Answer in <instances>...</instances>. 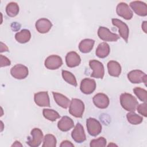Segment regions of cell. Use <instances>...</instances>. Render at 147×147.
Here are the masks:
<instances>
[{
	"mask_svg": "<svg viewBox=\"0 0 147 147\" xmlns=\"http://www.w3.org/2000/svg\"><path fill=\"white\" fill-rule=\"evenodd\" d=\"M120 103L122 108L128 111H134L138 105L137 99L131 94L127 92L121 95Z\"/></svg>",
	"mask_w": 147,
	"mask_h": 147,
	"instance_id": "6da1fadb",
	"label": "cell"
},
{
	"mask_svg": "<svg viewBox=\"0 0 147 147\" xmlns=\"http://www.w3.org/2000/svg\"><path fill=\"white\" fill-rule=\"evenodd\" d=\"M84 111L83 102L78 98H72L69 106V113L76 118H82Z\"/></svg>",
	"mask_w": 147,
	"mask_h": 147,
	"instance_id": "7a4b0ae2",
	"label": "cell"
},
{
	"mask_svg": "<svg viewBox=\"0 0 147 147\" xmlns=\"http://www.w3.org/2000/svg\"><path fill=\"white\" fill-rule=\"evenodd\" d=\"M128 80L132 83L137 84L144 83L146 86L147 76L143 71L139 69H134L130 71L127 74Z\"/></svg>",
	"mask_w": 147,
	"mask_h": 147,
	"instance_id": "3957f363",
	"label": "cell"
},
{
	"mask_svg": "<svg viewBox=\"0 0 147 147\" xmlns=\"http://www.w3.org/2000/svg\"><path fill=\"white\" fill-rule=\"evenodd\" d=\"M32 137H28L27 144L31 147H37L40 146L44 138L43 133L39 128H34L31 131Z\"/></svg>",
	"mask_w": 147,
	"mask_h": 147,
	"instance_id": "277c9868",
	"label": "cell"
},
{
	"mask_svg": "<svg viewBox=\"0 0 147 147\" xmlns=\"http://www.w3.org/2000/svg\"><path fill=\"white\" fill-rule=\"evenodd\" d=\"M86 126L88 134L91 136H96L102 131V125L95 118H87L86 120Z\"/></svg>",
	"mask_w": 147,
	"mask_h": 147,
	"instance_id": "5b68a950",
	"label": "cell"
},
{
	"mask_svg": "<svg viewBox=\"0 0 147 147\" xmlns=\"http://www.w3.org/2000/svg\"><path fill=\"white\" fill-rule=\"evenodd\" d=\"M89 65L93 72L91 77L97 79H103L105 75V69L103 64L96 60H91L89 61Z\"/></svg>",
	"mask_w": 147,
	"mask_h": 147,
	"instance_id": "8992f818",
	"label": "cell"
},
{
	"mask_svg": "<svg viewBox=\"0 0 147 147\" xmlns=\"http://www.w3.org/2000/svg\"><path fill=\"white\" fill-rule=\"evenodd\" d=\"M11 75L16 79H24L29 74V70L25 65L18 64L13 66L10 69Z\"/></svg>",
	"mask_w": 147,
	"mask_h": 147,
	"instance_id": "52a82bcc",
	"label": "cell"
},
{
	"mask_svg": "<svg viewBox=\"0 0 147 147\" xmlns=\"http://www.w3.org/2000/svg\"><path fill=\"white\" fill-rule=\"evenodd\" d=\"M98 36L100 39L105 41H116L119 38V36L112 33L107 28L100 26L98 30Z\"/></svg>",
	"mask_w": 147,
	"mask_h": 147,
	"instance_id": "ba28073f",
	"label": "cell"
},
{
	"mask_svg": "<svg viewBox=\"0 0 147 147\" xmlns=\"http://www.w3.org/2000/svg\"><path fill=\"white\" fill-rule=\"evenodd\" d=\"M111 21L113 25L118 28L120 36L125 40L126 42H127L129 34V29L127 24L121 20L117 18H113Z\"/></svg>",
	"mask_w": 147,
	"mask_h": 147,
	"instance_id": "9c48e42d",
	"label": "cell"
},
{
	"mask_svg": "<svg viewBox=\"0 0 147 147\" xmlns=\"http://www.w3.org/2000/svg\"><path fill=\"white\" fill-rule=\"evenodd\" d=\"M63 64V60L61 57L58 55H52L49 56L44 61L45 67L51 70L57 69Z\"/></svg>",
	"mask_w": 147,
	"mask_h": 147,
	"instance_id": "30bf717a",
	"label": "cell"
},
{
	"mask_svg": "<svg viewBox=\"0 0 147 147\" xmlns=\"http://www.w3.org/2000/svg\"><path fill=\"white\" fill-rule=\"evenodd\" d=\"M117 14L126 20L132 18L133 13L129 5L125 2L119 3L116 7Z\"/></svg>",
	"mask_w": 147,
	"mask_h": 147,
	"instance_id": "8fae6325",
	"label": "cell"
},
{
	"mask_svg": "<svg viewBox=\"0 0 147 147\" xmlns=\"http://www.w3.org/2000/svg\"><path fill=\"white\" fill-rule=\"evenodd\" d=\"M96 88V82L95 80L90 78L83 79L80 86V91L84 94H92Z\"/></svg>",
	"mask_w": 147,
	"mask_h": 147,
	"instance_id": "7c38bea8",
	"label": "cell"
},
{
	"mask_svg": "<svg viewBox=\"0 0 147 147\" xmlns=\"http://www.w3.org/2000/svg\"><path fill=\"white\" fill-rule=\"evenodd\" d=\"M34 100L40 107H49L50 100L47 91H40L34 94Z\"/></svg>",
	"mask_w": 147,
	"mask_h": 147,
	"instance_id": "4fadbf2b",
	"label": "cell"
},
{
	"mask_svg": "<svg viewBox=\"0 0 147 147\" xmlns=\"http://www.w3.org/2000/svg\"><path fill=\"white\" fill-rule=\"evenodd\" d=\"M71 137L77 143H82L86 139V134L83 126L80 123H77L72 131Z\"/></svg>",
	"mask_w": 147,
	"mask_h": 147,
	"instance_id": "5bb4252c",
	"label": "cell"
},
{
	"mask_svg": "<svg viewBox=\"0 0 147 147\" xmlns=\"http://www.w3.org/2000/svg\"><path fill=\"white\" fill-rule=\"evenodd\" d=\"M94 104L99 109H105L108 107L110 103L109 97L103 93H98L92 98Z\"/></svg>",
	"mask_w": 147,
	"mask_h": 147,
	"instance_id": "9a60e30c",
	"label": "cell"
},
{
	"mask_svg": "<svg viewBox=\"0 0 147 147\" xmlns=\"http://www.w3.org/2000/svg\"><path fill=\"white\" fill-rule=\"evenodd\" d=\"M130 6L135 13L140 16L145 17L147 15V5L140 1H134L130 3Z\"/></svg>",
	"mask_w": 147,
	"mask_h": 147,
	"instance_id": "2e32d148",
	"label": "cell"
},
{
	"mask_svg": "<svg viewBox=\"0 0 147 147\" xmlns=\"http://www.w3.org/2000/svg\"><path fill=\"white\" fill-rule=\"evenodd\" d=\"M36 30L40 33H48L52 26V24L48 19L45 18H41L38 19L35 24Z\"/></svg>",
	"mask_w": 147,
	"mask_h": 147,
	"instance_id": "e0dca14e",
	"label": "cell"
},
{
	"mask_svg": "<svg viewBox=\"0 0 147 147\" xmlns=\"http://www.w3.org/2000/svg\"><path fill=\"white\" fill-rule=\"evenodd\" d=\"M65 62L68 67L74 68L80 64L81 58L76 52L71 51L67 53L65 56Z\"/></svg>",
	"mask_w": 147,
	"mask_h": 147,
	"instance_id": "ac0fdd59",
	"label": "cell"
},
{
	"mask_svg": "<svg viewBox=\"0 0 147 147\" xmlns=\"http://www.w3.org/2000/svg\"><path fill=\"white\" fill-rule=\"evenodd\" d=\"M74 126V121L68 116H63L57 123L58 128L62 131H67Z\"/></svg>",
	"mask_w": 147,
	"mask_h": 147,
	"instance_id": "d6986e66",
	"label": "cell"
},
{
	"mask_svg": "<svg viewBox=\"0 0 147 147\" xmlns=\"http://www.w3.org/2000/svg\"><path fill=\"white\" fill-rule=\"evenodd\" d=\"M107 70L109 74L113 77H118L121 73V66L120 64L114 60L109 61L107 63Z\"/></svg>",
	"mask_w": 147,
	"mask_h": 147,
	"instance_id": "ffe728a7",
	"label": "cell"
},
{
	"mask_svg": "<svg viewBox=\"0 0 147 147\" xmlns=\"http://www.w3.org/2000/svg\"><path fill=\"white\" fill-rule=\"evenodd\" d=\"M54 100L56 102V103L60 107L63 109H67L69 106L71 100L65 95H63L62 94L52 92Z\"/></svg>",
	"mask_w": 147,
	"mask_h": 147,
	"instance_id": "44dd1931",
	"label": "cell"
},
{
	"mask_svg": "<svg viewBox=\"0 0 147 147\" xmlns=\"http://www.w3.org/2000/svg\"><path fill=\"white\" fill-rule=\"evenodd\" d=\"M95 44V40L90 38L82 40L79 44V51L83 53H87L91 52Z\"/></svg>",
	"mask_w": 147,
	"mask_h": 147,
	"instance_id": "7402d4cb",
	"label": "cell"
},
{
	"mask_svg": "<svg viewBox=\"0 0 147 147\" xmlns=\"http://www.w3.org/2000/svg\"><path fill=\"white\" fill-rule=\"evenodd\" d=\"M110 52V48L109 45L106 42H103L98 45L96 49L95 54L99 58L103 59L109 55Z\"/></svg>",
	"mask_w": 147,
	"mask_h": 147,
	"instance_id": "603a6c76",
	"label": "cell"
},
{
	"mask_svg": "<svg viewBox=\"0 0 147 147\" xmlns=\"http://www.w3.org/2000/svg\"><path fill=\"white\" fill-rule=\"evenodd\" d=\"M31 38V33L28 29H22L15 34V39L21 44H24L28 42Z\"/></svg>",
	"mask_w": 147,
	"mask_h": 147,
	"instance_id": "cb8c5ba5",
	"label": "cell"
},
{
	"mask_svg": "<svg viewBox=\"0 0 147 147\" xmlns=\"http://www.w3.org/2000/svg\"><path fill=\"white\" fill-rule=\"evenodd\" d=\"M20 8L18 5L14 2L9 3L6 7V12L8 16L10 17H16L19 13Z\"/></svg>",
	"mask_w": 147,
	"mask_h": 147,
	"instance_id": "d4e9b609",
	"label": "cell"
},
{
	"mask_svg": "<svg viewBox=\"0 0 147 147\" xmlns=\"http://www.w3.org/2000/svg\"><path fill=\"white\" fill-rule=\"evenodd\" d=\"M42 114L45 118L50 121H55L60 117V115L56 111L49 109H44L42 110Z\"/></svg>",
	"mask_w": 147,
	"mask_h": 147,
	"instance_id": "484cf974",
	"label": "cell"
},
{
	"mask_svg": "<svg viewBox=\"0 0 147 147\" xmlns=\"http://www.w3.org/2000/svg\"><path fill=\"white\" fill-rule=\"evenodd\" d=\"M127 121L131 125H138L143 121L142 117L137 114L134 111H130L126 114Z\"/></svg>",
	"mask_w": 147,
	"mask_h": 147,
	"instance_id": "4316f807",
	"label": "cell"
},
{
	"mask_svg": "<svg viewBox=\"0 0 147 147\" xmlns=\"http://www.w3.org/2000/svg\"><path fill=\"white\" fill-rule=\"evenodd\" d=\"M61 74L63 79L66 82L75 87L77 86V81L75 78V76L73 74L66 70H63Z\"/></svg>",
	"mask_w": 147,
	"mask_h": 147,
	"instance_id": "83f0119b",
	"label": "cell"
},
{
	"mask_svg": "<svg viewBox=\"0 0 147 147\" xmlns=\"http://www.w3.org/2000/svg\"><path fill=\"white\" fill-rule=\"evenodd\" d=\"M56 137L51 134H46L43 138V144L42 147H55L56 146Z\"/></svg>",
	"mask_w": 147,
	"mask_h": 147,
	"instance_id": "f1b7e54d",
	"label": "cell"
},
{
	"mask_svg": "<svg viewBox=\"0 0 147 147\" xmlns=\"http://www.w3.org/2000/svg\"><path fill=\"white\" fill-rule=\"evenodd\" d=\"M133 92L141 101L144 103H146L147 91L146 90L139 87H136L133 88Z\"/></svg>",
	"mask_w": 147,
	"mask_h": 147,
	"instance_id": "f546056e",
	"label": "cell"
},
{
	"mask_svg": "<svg viewBox=\"0 0 147 147\" xmlns=\"http://www.w3.org/2000/svg\"><path fill=\"white\" fill-rule=\"evenodd\" d=\"M106 139L103 137H99L97 139L92 140L90 142L91 147H105L106 145Z\"/></svg>",
	"mask_w": 147,
	"mask_h": 147,
	"instance_id": "4dcf8cb0",
	"label": "cell"
},
{
	"mask_svg": "<svg viewBox=\"0 0 147 147\" xmlns=\"http://www.w3.org/2000/svg\"><path fill=\"white\" fill-rule=\"evenodd\" d=\"M137 110L139 114L145 117H147V104L146 103H141L137 106Z\"/></svg>",
	"mask_w": 147,
	"mask_h": 147,
	"instance_id": "1f68e13d",
	"label": "cell"
},
{
	"mask_svg": "<svg viewBox=\"0 0 147 147\" xmlns=\"http://www.w3.org/2000/svg\"><path fill=\"white\" fill-rule=\"evenodd\" d=\"M11 64L10 60L6 56L1 55H0V66L1 67L9 66Z\"/></svg>",
	"mask_w": 147,
	"mask_h": 147,
	"instance_id": "d6a6232c",
	"label": "cell"
},
{
	"mask_svg": "<svg viewBox=\"0 0 147 147\" xmlns=\"http://www.w3.org/2000/svg\"><path fill=\"white\" fill-rule=\"evenodd\" d=\"M60 147H74V145L70 141H68V140H64L63 141L61 142V144L60 145Z\"/></svg>",
	"mask_w": 147,
	"mask_h": 147,
	"instance_id": "836d02e7",
	"label": "cell"
},
{
	"mask_svg": "<svg viewBox=\"0 0 147 147\" xmlns=\"http://www.w3.org/2000/svg\"><path fill=\"white\" fill-rule=\"evenodd\" d=\"M7 51H9L8 47L6 46V45L3 44L2 42H1V51H0V52L2 53L3 52H7Z\"/></svg>",
	"mask_w": 147,
	"mask_h": 147,
	"instance_id": "e575fe53",
	"label": "cell"
},
{
	"mask_svg": "<svg viewBox=\"0 0 147 147\" xmlns=\"http://www.w3.org/2000/svg\"><path fill=\"white\" fill-rule=\"evenodd\" d=\"M142 29L145 33H147V30H146V29H147V22L146 21L142 22Z\"/></svg>",
	"mask_w": 147,
	"mask_h": 147,
	"instance_id": "d590c367",
	"label": "cell"
},
{
	"mask_svg": "<svg viewBox=\"0 0 147 147\" xmlns=\"http://www.w3.org/2000/svg\"><path fill=\"white\" fill-rule=\"evenodd\" d=\"M11 146H22V145L21 144V142L20 141H16Z\"/></svg>",
	"mask_w": 147,
	"mask_h": 147,
	"instance_id": "8d00e7d4",
	"label": "cell"
},
{
	"mask_svg": "<svg viewBox=\"0 0 147 147\" xmlns=\"http://www.w3.org/2000/svg\"><path fill=\"white\" fill-rule=\"evenodd\" d=\"M108 146H117V145H115V144H113V143H111V144H109L108 145H107Z\"/></svg>",
	"mask_w": 147,
	"mask_h": 147,
	"instance_id": "74e56055",
	"label": "cell"
},
{
	"mask_svg": "<svg viewBox=\"0 0 147 147\" xmlns=\"http://www.w3.org/2000/svg\"><path fill=\"white\" fill-rule=\"evenodd\" d=\"M1 123H2V126H3V123H2V121H1ZM2 130H3V127H2V129H1V131H2Z\"/></svg>",
	"mask_w": 147,
	"mask_h": 147,
	"instance_id": "f35d334b",
	"label": "cell"
}]
</instances>
